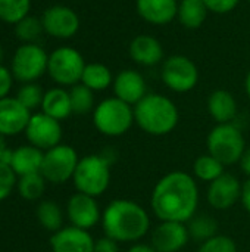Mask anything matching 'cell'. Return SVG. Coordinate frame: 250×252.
<instances>
[{
    "label": "cell",
    "mask_w": 250,
    "mask_h": 252,
    "mask_svg": "<svg viewBox=\"0 0 250 252\" xmlns=\"http://www.w3.org/2000/svg\"><path fill=\"white\" fill-rule=\"evenodd\" d=\"M78 161L80 158L75 149L69 145L60 143L44 152L40 173L46 179V182L62 185L74 177Z\"/></svg>",
    "instance_id": "9c48e42d"
},
{
    "label": "cell",
    "mask_w": 250,
    "mask_h": 252,
    "mask_svg": "<svg viewBox=\"0 0 250 252\" xmlns=\"http://www.w3.org/2000/svg\"><path fill=\"white\" fill-rule=\"evenodd\" d=\"M31 0H0V19L7 24H18L28 16Z\"/></svg>",
    "instance_id": "4dcf8cb0"
},
{
    "label": "cell",
    "mask_w": 250,
    "mask_h": 252,
    "mask_svg": "<svg viewBox=\"0 0 250 252\" xmlns=\"http://www.w3.org/2000/svg\"><path fill=\"white\" fill-rule=\"evenodd\" d=\"M224 167L225 165L217 158H214L211 154H205L196 158L193 164V173L199 180L211 183L225 173Z\"/></svg>",
    "instance_id": "4316f807"
},
{
    "label": "cell",
    "mask_w": 250,
    "mask_h": 252,
    "mask_svg": "<svg viewBox=\"0 0 250 252\" xmlns=\"http://www.w3.org/2000/svg\"><path fill=\"white\" fill-rule=\"evenodd\" d=\"M242 186L239 179L231 173H224L209 183L206 199L214 210H230L242 198Z\"/></svg>",
    "instance_id": "4fadbf2b"
},
{
    "label": "cell",
    "mask_w": 250,
    "mask_h": 252,
    "mask_svg": "<svg viewBox=\"0 0 250 252\" xmlns=\"http://www.w3.org/2000/svg\"><path fill=\"white\" fill-rule=\"evenodd\" d=\"M203 3L206 4L209 12L225 15V13L233 12L239 6L240 0H203Z\"/></svg>",
    "instance_id": "d590c367"
},
{
    "label": "cell",
    "mask_w": 250,
    "mask_h": 252,
    "mask_svg": "<svg viewBox=\"0 0 250 252\" xmlns=\"http://www.w3.org/2000/svg\"><path fill=\"white\" fill-rule=\"evenodd\" d=\"M93 123L108 137L122 136L134 124V108L115 96L103 99L93 111Z\"/></svg>",
    "instance_id": "277c9868"
},
{
    "label": "cell",
    "mask_w": 250,
    "mask_h": 252,
    "mask_svg": "<svg viewBox=\"0 0 250 252\" xmlns=\"http://www.w3.org/2000/svg\"><path fill=\"white\" fill-rule=\"evenodd\" d=\"M27 109L32 111L38 106H41L43 97H44V92L43 89L35 84V83H25L16 93L15 96Z\"/></svg>",
    "instance_id": "d6a6232c"
},
{
    "label": "cell",
    "mask_w": 250,
    "mask_h": 252,
    "mask_svg": "<svg viewBox=\"0 0 250 252\" xmlns=\"http://www.w3.org/2000/svg\"><path fill=\"white\" fill-rule=\"evenodd\" d=\"M239 164H240L243 173H245L246 176H249L250 179V148H246V151H245V154L242 155Z\"/></svg>",
    "instance_id": "60d3db41"
},
{
    "label": "cell",
    "mask_w": 250,
    "mask_h": 252,
    "mask_svg": "<svg viewBox=\"0 0 250 252\" xmlns=\"http://www.w3.org/2000/svg\"><path fill=\"white\" fill-rule=\"evenodd\" d=\"M208 154L221 161L225 167L240 162L246 151V140L243 133L233 123L217 124L206 139Z\"/></svg>",
    "instance_id": "5b68a950"
},
{
    "label": "cell",
    "mask_w": 250,
    "mask_h": 252,
    "mask_svg": "<svg viewBox=\"0 0 250 252\" xmlns=\"http://www.w3.org/2000/svg\"><path fill=\"white\" fill-rule=\"evenodd\" d=\"M66 216L72 226L88 230L102 221V214L96 198L77 192L68 199Z\"/></svg>",
    "instance_id": "5bb4252c"
},
{
    "label": "cell",
    "mask_w": 250,
    "mask_h": 252,
    "mask_svg": "<svg viewBox=\"0 0 250 252\" xmlns=\"http://www.w3.org/2000/svg\"><path fill=\"white\" fill-rule=\"evenodd\" d=\"M12 154H13V151L7 148L6 137L0 134V162H1V164H7V165H10Z\"/></svg>",
    "instance_id": "f35d334b"
},
{
    "label": "cell",
    "mask_w": 250,
    "mask_h": 252,
    "mask_svg": "<svg viewBox=\"0 0 250 252\" xmlns=\"http://www.w3.org/2000/svg\"><path fill=\"white\" fill-rule=\"evenodd\" d=\"M249 1H250V0H249Z\"/></svg>",
    "instance_id": "f6af8a7d"
},
{
    "label": "cell",
    "mask_w": 250,
    "mask_h": 252,
    "mask_svg": "<svg viewBox=\"0 0 250 252\" xmlns=\"http://www.w3.org/2000/svg\"><path fill=\"white\" fill-rule=\"evenodd\" d=\"M25 136L29 145L41 149L49 151L62 140V126L60 121L40 112L31 115V120L25 128Z\"/></svg>",
    "instance_id": "8fae6325"
},
{
    "label": "cell",
    "mask_w": 250,
    "mask_h": 252,
    "mask_svg": "<svg viewBox=\"0 0 250 252\" xmlns=\"http://www.w3.org/2000/svg\"><path fill=\"white\" fill-rule=\"evenodd\" d=\"M37 220L46 230L56 233L62 229L63 213L55 201H43L37 207Z\"/></svg>",
    "instance_id": "83f0119b"
},
{
    "label": "cell",
    "mask_w": 250,
    "mask_h": 252,
    "mask_svg": "<svg viewBox=\"0 0 250 252\" xmlns=\"http://www.w3.org/2000/svg\"><path fill=\"white\" fill-rule=\"evenodd\" d=\"M94 252H119L118 242L108 236H103L94 242Z\"/></svg>",
    "instance_id": "74e56055"
},
{
    "label": "cell",
    "mask_w": 250,
    "mask_h": 252,
    "mask_svg": "<svg viewBox=\"0 0 250 252\" xmlns=\"http://www.w3.org/2000/svg\"><path fill=\"white\" fill-rule=\"evenodd\" d=\"M44 32L55 38H71L80 30V18L68 6L56 4L49 9L41 16Z\"/></svg>",
    "instance_id": "7c38bea8"
},
{
    "label": "cell",
    "mask_w": 250,
    "mask_h": 252,
    "mask_svg": "<svg viewBox=\"0 0 250 252\" xmlns=\"http://www.w3.org/2000/svg\"><path fill=\"white\" fill-rule=\"evenodd\" d=\"M49 55L35 43L19 46L12 58L10 71L13 78L21 83H34L47 71Z\"/></svg>",
    "instance_id": "ba28073f"
},
{
    "label": "cell",
    "mask_w": 250,
    "mask_h": 252,
    "mask_svg": "<svg viewBox=\"0 0 250 252\" xmlns=\"http://www.w3.org/2000/svg\"><path fill=\"white\" fill-rule=\"evenodd\" d=\"M187 230H189V236L196 241V242H206L212 238H215L218 235V221L206 214V213H202V214H194L187 223Z\"/></svg>",
    "instance_id": "d4e9b609"
},
{
    "label": "cell",
    "mask_w": 250,
    "mask_h": 252,
    "mask_svg": "<svg viewBox=\"0 0 250 252\" xmlns=\"http://www.w3.org/2000/svg\"><path fill=\"white\" fill-rule=\"evenodd\" d=\"M83 55L72 47L63 46L53 50L49 55L47 72L50 78L59 86H75L81 83V77L85 68Z\"/></svg>",
    "instance_id": "52a82bcc"
},
{
    "label": "cell",
    "mask_w": 250,
    "mask_h": 252,
    "mask_svg": "<svg viewBox=\"0 0 250 252\" xmlns=\"http://www.w3.org/2000/svg\"><path fill=\"white\" fill-rule=\"evenodd\" d=\"M134 108V123L147 134L165 136L171 133L180 121L177 105L159 93H147Z\"/></svg>",
    "instance_id": "3957f363"
},
{
    "label": "cell",
    "mask_w": 250,
    "mask_h": 252,
    "mask_svg": "<svg viewBox=\"0 0 250 252\" xmlns=\"http://www.w3.org/2000/svg\"><path fill=\"white\" fill-rule=\"evenodd\" d=\"M113 96L134 106L147 94L144 77L136 69H124L113 78Z\"/></svg>",
    "instance_id": "e0dca14e"
},
{
    "label": "cell",
    "mask_w": 250,
    "mask_h": 252,
    "mask_svg": "<svg viewBox=\"0 0 250 252\" xmlns=\"http://www.w3.org/2000/svg\"><path fill=\"white\" fill-rule=\"evenodd\" d=\"M31 120V111L27 109L16 97L0 99V134L15 136L25 131Z\"/></svg>",
    "instance_id": "2e32d148"
},
{
    "label": "cell",
    "mask_w": 250,
    "mask_h": 252,
    "mask_svg": "<svg viewBox=\"0 0 250 252\" xmlns=\"http://www.w3.org/2000/svg\"><path fill=\"white\" fill-rule=\"evenodd\" d=\"M72 182L80 193L97 198L109 188L111 164L100 154L87 155L78 161Z\"/></svg>",
    "instance_id": "8992f818"
},
{
    "label": "cell",
    "mask_w": 250,
    "mask_h": 252,
    "mask_svg": "<svg viewBox=\"0 0 250 252\" xmlns=\"http://www.w3.org/2000/svg\"><path fill=\"white\" fill-rule=\"evenodd\" d=\"M41 109H43V114L57 121L68 118L72 114L69 92H66L62 87H55V89L47 90L41 102Z\"/></svg>",
    "instance_id": "603a6c76"
},
{
    "label": "cell",
    "mask_w": 250,
    "mask_h": 252,
    "mask_svg": "<svg viewBox=\"0 0 250 252\" xmlns=\"http://www.w3.org/2000/svg\"><path fill=\"white\" fill-rule=\"evenodd\" d=\"M43 158H44V154L41 149H38L32 145L19 146L12 154L10 167L15 171V174L19 177L27 176V174L40 173Z\"/></svg>",
    "instance_id": "7402d4cb"
},
{
    "label": "cell",
    "mask_w": 250,
    "mask_h": 252,
    "mask_svg": "<svg viewBox=\"0 0 250 252\" xmlns=\"http://www.w3.org/2000/svg\"><path fill=\"white\" fill-rule=\"evenodd\" d=\"M71 105H72V114L77 115H85L91 111H94V92L84 86L83 83H78L71 87L69 90Z\"/></svg>",
    "instance_id": "f1b7e54d"
},
{
    "label": "cell",
    "mask_w": 250,
    "mask_h": 252,
    "mask_svg": "<svg viewBox=\"0 0 250 252\" xmlns=\"http://www.w3.org/2000/svg\"><path fill=\"white\" fill-rule=\"evenodd\" d=\"M245 210L250 214V179L246 180L242 186V198H240Z\"/></svg>",
    "instance_id": "ab89813d"
},
{
    "label": "cell",
    "mask_w": 250,
    "mask_h": 252,
    "mask_svg": "<svg viewBox=\"0 0 250 252\" xmlns=\"http://www.w3.org/2000/svg\"><path fill=\"white\" fill-rule=\"evenodd\" d=\"M208 7L203 0H180L177 19L178 22L189 30H196L202 27L208 16Z\"/></svg>",
    "instance_id": "cb8c5ba5"
},
{
    "label": "cell",
    "mask_w": 250,
    "mask_h": 252,
    "mask_svg": "<svg viewBox=\"0 0 250 252\" xmlns=\"http://www.w3.org/2000/svg\"><path fill=\"white\" fill-rule=\"evenodd\" d=\"M245 90H246L248 96L250 97V71L249 74L246 75V80H245Z\"/></svg>",
    "instance_id": "7bdbcfd3"
},
{
    "label": "cell",
    "mask_w": 250,
    "mask_h": 252,
    "mask_svg": "<svg viewBox=\"0 0 250 252\" xmlns=\"http://www.w3.org/2000/svg\"><path fill=\"white\" fill-rule=\"evenodd\" d=\"M3 59V47H1V44H0V61Z\"/></svg>",
    "instance_id": "ee69618b"
},
{
    "label": "cell",
    "mask_w": 250,
    "mask_h": 252,
    "mask_svg": "<svg viewBox=\"0 0 250 252\" xmlns=\"http://www.w3.org/2000/svg\"><path fill=\"white\" fill-rule=\"evenodd\" d=\"M16 177L18 176L15 174L10 165L0 162V201L6 199L12 193L16 185Z\"/></svg>",
    "instance_id": "e575fe53"
},
{
    "label": "cell",
    "mask_w": 250,
    "mask_h": 252,
    "mask_svg": "<svg viewBox=\"0 0 250 252\" xmlns=\"http://www.w3.org/2000/svg\"><path fill=\"white\" fill-rule=\"evenodd\" d=\"M105 236L118 244L139 242L150 229V217L146 210L130 199H115L102 213Z\"/></svg>",
    "instance_id": "7a4b0ae2"
},
{
    "label": "cell",
    "mask_w": 250,
    "mask_h": 252,
    "mask_svg": "<svg viewBox=\"0 0 250 252\" xmlns=\"http://www.w3.org/2000/svg\"><path fill=\"white\" fill-rule=\"evenodd\" d=\"M197 252H237V245L231 238L217 235L215 238L200 244Z\"/></svg>",
    "instance_id": "836d02e7"
},
{
    "label": "cell",
    "mask_w": 250,
    "mask_h": 252,
    "mask_svg": "<svg viewBox=\"0 0 250 252\" xmlns=\"http://www.w3.org/2000/svg\"><path fill=\"white\" fill-rule=\"evenodd\" d=\"M43 22L35 16H25L18 24H15V34L19 40L25 43H34L43 34Z\"/></svg>",
    "instance_id": "1f68e13d"
},
{
    "label": "cell",
    "mask_w": 250,
    "mask_h": 252,
    "mask_svg": "<svg viewBox=\"0 0 250 252\" xmlns=\"http://www.w3.org/2000/svg\"><path fill=\"white\" fill-rule=\"evenodd\" d=\"M131 59L141 66H155L164 62V47L162 43L149 34L136 35L128 47Z\"/></svg>",
    "instance_id": "ffe728a7"
},
{
    "label": "cell",
    "mask_w": 250,
    "mask_h": 252,
    "mask_svg": "<svg viewBox=\"0 0 250 252\" xmlns=\"http://www.w3.org/2000/svg\"><path fill=\"white\" fill-rule=\"evenodd\" d=\"M237 100L228 90L218 89L209 94L208 112L218 124L231 123L237 117Z\"/></svg>",
    "instance_id": "44dd1931"
},
{
    "label": "cell",
    "mask_w": 250,
    "mask_h": 252,
    "mask_svg": "<svg viewBox=\"0 0 250 252\" xmlns=\"http://www.w3.org/2000/svg\"><path fill=\"white\" fill-rule=\"evenodd\" d=\"M178 0H136L139 16L150 25H167L177 18Z\"/></svg>",
    "instance_id": "d6986e66"
},
{
    "label": "cell",
    "mask_w": 250,
    "mask_h": 252,
    "mask_svg": "<svg viewBox=\"0 0 250 252\" xmlns=\"http://www.w3.org/2000/svg\"><path fill=\"white\" fill-rule=\"evenodd\" d=\"M186 223L161 221L152 233L150 245L158 252H180L189 242Z\"/></svg>",
    "instance_id": "9a60e30c"
},
{
    "label": "cell",
    "mask_w": 250,
    "mask_h": 252,
    "mask_svg": "<svg viewBox=\"0 0 250 252\" xmlns=\"http://www.w3.org/2000/svg\"><path fill=\"white\" fill-rule=\"evenodd\" d=\"M111 69L103 63H87L81 77V83L93 92H103L113 84Z\"/></svg>",
    "instance_id": "484cf974"
},
{
    "label": "cell",
    "mask_w": 250,
    "mask_h": 252,
    "mask_svg": "<svg viewBox=\"0 0 250 252\" xmlns=\"http://www.w3.org/2000/svg\"><path fill=\"white\" fill-rule=\"evenodd\" d=\"M44 189H46V179L41 176V173H34L19 177L18 192L27 201L40 199L44 193Z\"/></svg>",
    "instance_id": "f546056e"
},
{
    "label": "cell",
    "mask_w": 250,
    "mask_h": 252,
    "mask_svg": "<svg viewBox=\"0 0 250 252\" xmlns=\"http://www.w3.org/2000/svg\"><path fill=\"white\" fill-rule=\"evenodd\" d=\"M12 83H13L12 71H9L3 65H0V99L7 97V93L12 89Z\"/></svg>",
    "instance_id": "8d00e7d4"
},
{
    "label": "cell",
    "mask_w": 250,
    "mask_h": 252,
    "mask_svg": "<svg viewBox=\"0 0 250 252\" xmlns=\"http://www.w3.org/2000/svg\"><path fill=\"white\" fill-rule=\"evenodd\" d=\"M164 84L175 93H187L193 90L199 81V69L196 63L184 55L168 56L161 69Z\"/></svg>",
    "instance_id": "30bf717a"
},
{
    "label": "cell",
    "mask_w": 250,
    "mask_h": 252,
    "mask_svg": "<svg viewBox=\"0 0 250 252\" xmlns=\"http://www.w3.org/2000/svg\"><path fill=\"white\" fill-rule=\"evenodd\" d=\"M127 252H158L152 245L147 244H134Z\"/></svg>",
    "instance_id": "b9f144b4"
},
{
    "label": "cell",
    "mask_w": 250,
    "mask_h": 252,
    "mask_svg": "<svg viewBox=\"0 0 250 252\" xmlns=\"http://www.w3.org/2000/svg\"><path fill=\"white\" fill-rule=\"evenodd\" d=\"M199 205V189L194 179L186 171L165 174L153 188L150 207L161 221L187 223Z\"/></svg>",
    "instance_id": "6da1fadb"
},
{
    "label": "cell",
    "mask_w": 250,
    "mask_h": 252,
    "mask_svg": "<svg viewBox=\"0 0 250 252\" xmlns=\"http://www.w3.org/2000/svg\"><path fill=\"white\" fill-rule=\"evenodd\" d=\"M94 242L88 230L75 226L62 227L50 238L52 252H94Z\"/></svg>",
    "instance_id": "ac0fdd59"
}]
</instances>
